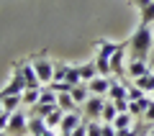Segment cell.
Listing matches in <instances>:
<instances>
[{"label": "cell", "mask_w": 154, "mask_h": 136, "mask_svg": "<svg viewBox=\"0 0 154 136\" xmlns=\"http://www.w3.org/2000/svg\"><path fill=\"white\" fill-rule=\"evenodd\" d=\"M149 136H154V126H152V131H149Z\"/></svg>", "instance_id": "4316f807"}, {"label": "cell", "mask_w": 154, "mask_h": 136, "mask_svg": "<svg viewBox=\"0 0 154 136\" xmlns=\"http://www.w3.org/2000/svg\"><path fill=\"white\" fill-rule=\"evenodd\" d=\"M54 80L57 82H69V85H80L82 77H80V64L69 67L67 62H57L54 64Z\"/></svg>", "instance_id": "277c9868"}, {"label": "cell", "mask_w": 154, "mask_h": 136, "mask_svg": "<svg viewBox=\"0 0 154 136\" xmlns=\"http://www.w3.org/2000/svg\"><path fill=\"white\" fill-rule=\"evenodd\" d=\"M8 123H11V113H8V110H3V113H0V131H5Z\"/></svg>", "instance_id": "d4e9b609"}, {"label": "cell", "mask_w": 154, "mask_h": 136, "mask_svg": "<svg viewBox=\"0 0 154 136\" xmlns=\"http://www.w3.org/2000/svg\"><path fill=\"white\" fill-rule=\"evenodd\" d=\"M88 136H103V123L100 121H88Z\"/></svg>", "instance_id": "603a6c76"}, {"label": "cell", "mask_w": 154, "mask_h": 136, "mask_svg": "<svg viewBox=\"0 0 154 136\" xmlns=\"http://www.w3.org/2000/svg\"><path fill=\"white\" fill-rule=\"evenodd\" d=\"M38 95H41V87H36V90H26V93L21 95V98H23V105H31V108H33V105L38 103Z\"/></svg>", "instance_id": "7402d4cb"}, {"label": "cell", "mask_w": 154, "mask_h": 136, "mask_svg": "<svg viewBox=\"0 0 154 136\" xmlns=\"http://www.w3.org/2000/svg\"><path fill=\"white\" fill-rule=\"evenodd\" d=\"M82 121H85V116H80V113H64L62 126H59V134H72V131L82 123Z\"/></svg>", "instance_id": "4fadbf2b"}, {"label": "cell", "mask_w": 154, "mask_h": 136, "mask_svg": "<svg viewBox=\"0 0 154 136\" xmlns=\"http://www.w3.org/2000/svg\"><path fill=\"white\" fill-rule=\"evenodd\" d=\"M108 100H128V93H126V85H123V80H118V77H110V90H108Z\"/></svg>", "instance_id": "7c38bea8"}, {"label": "cell", "mask_w": 154, "mask_h": 136, "mask_svg": "<svg viewBox=\"0 0 154 136\" xmlns=\"http://www.w3.org/2000/svg\"><path fill=\"white\" fill-rule=\"evenodd\" d=\"M152 57H154V54H152Z\"/></svg>", "instance_id": "4dcf8cb0"}, {"label": "cell", "mask_w": 154, "mask_h": 136, "mask_svg": "<svg viewBox=\"0 0 154 136\" xmlns=\"http://www.w3.org/2000/svg\"><path fill=\"white\" fill-rule=\"evenodd\" d=\"M126 75L131 80H139V77L149 75V62H141V59H128L126 64Z\"/></svg>", "instance_id": "8fae6325"}, {"label": "cell", "mask_w": 154, "mask_h": 136, "mask_svg": "<svg viewBox=\"0 0 154 136\" xmlns=\"http://www.w3.org/2000/svg\"><path fill=\"white\" fill-rule=\"evenodd\" d=\"M144 121L154 126V98H152V103H149V108H146V116H144Z\"/></svg>", "instance_id": "484cf974"}, {"label": "cell", "mask_w": 154, "mask_h": 136, "mask_svg": "<svg viewBox=\"0 0 154 136\" xmlns=\"http://www.w3.org/2000/svg\"><path fill=\"white\" fill-rule=\"evenodd\" d=\"M149 103H152L149 95H144V98H139V100H131V103H128V113H131L134 118H144V116H146Z\"/></svg>", "instance_id": "5bb4252c"}, {"label": "cell", "mask_w": 154, "mask_h": 136, "mask_svg": "<svg viewBox=\"0 0 154 136\" xmlns=\"http://www.w3.org/2000/svg\"><path fill=\"white\" fill-rule=\"evenodd\" d=\"M31 67L36 70L41 85H49V82L54 80V62L46 57V51H38L36 57H31Z\"/></svg>", "instance_id": "7a4b0ae2"}, {"label": "cell", "mask_w": 154, "mask_h": 136, "mask_svg": "<svg viewBox=\"0 0 154 136\" xmlns=\"http://www.w3.org/2000/svg\"><path fill=\"white\" fill-rule=\"evenodd\" d=\"M62 118H64V110H59V108H57L54 113H49L44 121H46V126H49V128H54V131H57V128L62 126Z\"/></svg>", "instance_id": "44dd1931"}, {"label": "cell", "mask_w": 154, "mask_h": 136, "mask_svg": "<svg viewBox=\"0 0 154 136\" xmlns=\"http://www.w3.org/2000/svg\"><path fill=\"white\" fill-rule=\"evenodd\" d=\"M69 136H88V118H85V121H82V123L77 126V128H75V131H72V134H69Z\"/></svg>", "instance_id": "cb8c5ba5"}, {"label": "cell", "mask_w": 154, "mask_h": 136, "mask_svg": "<svg viewBox=\"0 0 154 136\" xmlns=\"http://www.w3.org/2000/svg\"><path fill=\"white\" fill-rule=\"evenodd\" d=\"M116 116H118L116 103H113V100H105V105H103V116H100V123H113Z\"/></svg>", "instance_id": "ac0fdd59"}, {"label": "cell", "mask_w": 154, "mask_h": 136, "mask_svg": "<svg viewBox=\"0 0 154 136\" xmlns=\"http://www.w3.org/2000/svg\"><path fill=\"white\" fill-rule=\"evenodd\" d=\"M69 95L75 98L77 105H85V103H88V98H90V87H88V82H80V85H75Z\"/></svg>", "instance_id": "2e32d148"}, {"label": "cell", "mask_w": 154, "mask_h": 136, "mask_svg": "<svg viewBox=\"0 0 154 136\" xmlns=\"http://www.w3.org/2000/svg\"><path fill=\"white\" fill-rule=\"evenodd\" d=\"M0 136H8V134H5V131H0Z\"/></svg>", "instance_id": "f1b7e54d"}, {"label": "cell", "mask_w": 154, "mask_h": 136, "mask_svg": "<svg viewBox=\"0 0 154 136\" xmlns=\"http://www.w3.org/2000/svg\"><path fill=\"white\" fill-rule=\"evenodd\" d=\"M88 87H90V95H103V98H108V90H110V77L98 75L95 80H90V82H88Z\"/></svg>", "instance_id": "30bf717a"}, {"label": "cell", "mask_w": 154, "mask_h": 136, "mask_svg": "<svg viewBox=\"0 0 154 136\" xmlns=\"http://www.w3.org/2000/svg\"><path fill=\"white\" fill-rule=\"evenodd\" d=\"M134 82H136V85L139 87H141V90H144V93H154V72H149V75H144V77H139V80H134Z\"/></svg>", "instance_id": "ffe728a7"}, {"label": "cell", "mask_w": 154, "mask_h": 136, "mask_svg": "<svg viewBox=\"0 0 154 136\" xmlns=\"http://www.w3.org/2000/svg\"><path fill=\"white\" fill-rule=\"evenodd\" d=\"M118 49H128V39L126 41H110V39H98L95 41V54H103V57H113Z\"/></svg>", "instance_id": "52a82bcc"}, {"label": "cell", "mask_w": 154, "mask_h": 136, "mask_svg": "<svg viewBox=\"0 0 154 136\" xmlns=\"http://www.w3.org/2000/svg\"><path fill=\"white\" fill-rule=\"evenodd\" d=\"M18 64H21V72H23V82H26V90H36V87H41V80H38L36 70L31 67V59H21Z\"/></svg>", "instance_id": "ba28073f"}, {"label": "cell", "mask_w": 154, "mask_h": 136, "mask_svg": "<svg viewBox=\"0 0 154 136\" xmlns=\"http://www.w3.org/2000/svg\"><path fill=\"white\" fill-rule=\"evenodd\" d=\"M131 5L139 8V13H141L139 23H146V26L154 23V0H131Z\"/></svg>", "instance_id": "9c48e42d"}, {"label": "cell", "mask_w": 154, "mask_h": 136, "mask_svg": "<svg viewBox=\"0 0 154 136\" xmlns=\"http://www.w3.org/2000/svg\"><path fill=\"white\" fill-rule=\"evenodd\" d=\"M152 41H154V28L146 23H139L136 31L128 36V57L149 62L152 59Z\"/></svg>", "instance_id": "6da1fadb"}, {"label": "cell", "mask_w": 154, "mask_h": 136, "mask_svg": "<svg viewBox=\"0 0 154 136\" xmlns=\"http://www.w3.org/2000/svg\"><path fill=\"white\" fill-rule=\"evenodd\" d=\"M0 113H3V100H0Z\"/></svg>", "instance_id": "83f0119b"}, {"label": "cell", "mask_w": 154, "mask_h": 136, "mask_svg": "<svg viewBox=\"0 0 154 136\" xmlns=\"http://www.w3.org/2000/svg\"><path fill=\"white\" fill-rule=\"evenodd\" d=\"M152 95H154V93H152Z\"/></svg>", "instance_id": "f546056e"}, {"label": "cell", "mask_w": 154, "mask_h": 136, "mask_svg": "<svg viewBox=\"0 0 154 136\" xmlns=\"http://www.w3.org/2000/svg\"><path fill=\"white\" fill-rule=\"evenodd\" d=\"M46 128H49V126H46L44 118H38V116H28V134H31V136H41Z\"/></svg>", "instance_id": "e0dca14e"}, {"label": "cell", "mask_w": 154, "mask_h": 136, "mask_svg": "<svg viewBox=\"0 0 154 136\" xmlns=\"http://www.w3.org/2000/svg\"><path fill=\"white\" fill-rule=\"evenodd\" d=\"M57 105L64 113H77V103H75V98L69 93H57Z\"/></svg>", "instance_id": "9a60e30c"}, {"label": "cell", "mask_w": 154, "mask_h": 136, "mask_svg": "<svg viewBox=\"0 0 154 136\" xmlns=\"http://www.w3.org/2000/svg\"><path fill=\"white\" fill-rule=\"evenodd\" d=\"M131 126H134V116L131 113H118L116 121H113V128L116 131H126V128H131Z\"/></svg>", "instance_id": "d6986e66"}, {"label": "cell", "mask_w": 154, "mask_h": 136, "mask_svg": "<svg viewBox=\"0 0 154 136\" xmlns=\"http://www.w3.org/2000/svg\"><path fill=\"white\" fill-rule=\"evenodd\" d=\"M105 100H108V98H103V95H90V98H88V103L82 105V113H85V118H88V121H100Z\"/></svg>", "instance_id": "8992f818"}, {"label": "cell", "mask_w": 154, "mask_h": 136, "mask_svg": "<svg viewBox=\"0 0 154 136\" xmlns=\"http://www.w3.org/2000/svg\"><path fill=\"white\" fill-rule=\"evenodd\" d=\"M23 93H26V82H23L21 64L16 62V67H13V75H11V82H8V85L0 90V100H3V98H11V95H23Z\"/></svg>", "instance_id": "3957f363"}, {"label": "cell", "mask_w": 154, "mask_h": 136, "mask_svg": "<svg viewBox=\"0 0 154 136\" xmlns=\"http://www.w3.org/2000/svg\"><path fill=\"white\" fill-rule=\"evenodd\" d=\"M5 134L8 136H26L28 134V113L26 110L18 108L16 113H11V123H8Z\"/></svg>", "instance_id": "5b68a950"}]
</instances>
